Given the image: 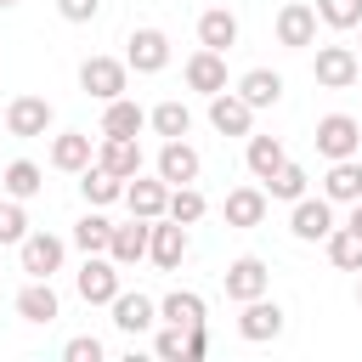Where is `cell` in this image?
<instances>
[{
  "label": "cell",
  "instance_id": "1",
  "mask_svg": "<svg viewBox=\"0 0 362 362\" xmlns=\"http://www.w3.org/2000/svg\"><path fill=\"white\" fill-rule=\"evenodd\" d=\"M79 90L96 96V102H113L130 90V62L124 57H85L79 62Z\"/></svg>",
  "mask_w": 362,
  "mask_h": 362
},
{
  "label": "cell",
  "instance_id": "2",
  "mask_svg": "<svg viewBox=\"0 0 362 362\" xmlns=\"http://www.w3.org/2000/svg\"><path fill=\"white\" fill-rule=\"evenodd\" d=\"M311 141H317V153H322L328 164H334V158H356V153H362V124H356L351 113H322Z\"/></svg>",
  "mask_w": 362,
  "mask_h": 362
},
{
  "label": "cell",
  "instance_id": "3",
  "mask_svg": "<svg viewBox=\"0 0 362 362\" xmlns=\"http://www.w3.org/2000/svg\"><path fill=\"white\" fill-rule=\"evenodd\" d=\"M119 260L113 255H85V266H79V277H74V288H79V300L85 305H113V294H119Z\"/></svg>",
  "mask_w": 362,
  "mask_h": 362
},
{
  "label": "cell",
  "instance_id": "4",
  "mask_svg": "<svg viewBox=\"0 0 362 362\" xmlns=\"http://www.w3.org/2000/svg\"><path fill=\"white\" fill-rule=\"evenodd\" d=\"M339 221H334V198H294V209H288V232L300 238V243H328V232H334Z\"/></svg>",
  "mask_w": 362,
  "mask_h": 362
},
{
  "label": "cell",
  "instance_id": "5",
  "mask_svg": "<svg viewBox=\"0 0 362 362\" xmlns=\"http://www.w3.org/2000/svg\"><path fill=\"white\" fill-rule=\"evenodd\" d=\"M187 249H192L187 226H181L175 215H158V221H153V238H147V260H153L158 272H181Z\"/></svg>",
  "mask_w": 362,
  "mask_h": 362
},
{
  "label": "cell",
  "instance_id": "6",
  "mask_svg": "<svg viewBox=\"0 0 362 362\" xmlns=\"http://www.w3.org/2000/svg\"><path fill=\"white\" fill-rule=\"evenodd\" d=\"M221 288H226L232 305H243V300H260V294L272 288V272H266L260 255H238V260L221 272Z\"/></svg>",
  "mask_w": 362,
  "mask_h": 362
},
{
  "label": "cell",
  "instance_id": "7",
  "mask_svg": "<svg viewBox=\"0 0 362 362\" xmlns=\"http://www.w3.org/2000/svg\"><path fill=\"white\" fill-rule=\"evenodd\" d=\"M311 74H317V85H328V90H351L356 74H362V57H356V45H317Z\"/></svg>",
  "mask_w": 362,
  "mask_h": 362
},
{
  "label": "cell",
  "instance_id": "8",
  "mask_svg": "<svg viewBox=\"0 0 362 362\" xmlns=\"http://www.w3.org/2000/svg\"><path fill=\"white\" fill-rule=\"evenodd\" d=\"M124 62H130L136 74H158V68H170V34H164V28H130V40H124Z\"/></svg>",
  "mask_w": 362,
  "mask_h": 362
},
{
  "label": "cell",
  "instance_id": "9",
  "mask_svg": "<svg viewBox=\"0 0 362 362\" xmlns=\"http://www.w3.org/2000/svg\"><path fill=\"white\" fill-rule=\"evenodd\" d=\"M62 255H68V243H62L57 232H28V238L17 243V260H23L28 277H51V272H62Z\"/></svg>",
  "mask_w": 362,
  "mask_h": 362
},
{
  "label": "cell",
  "instance_id": "10",
  "mask_svg": "<svg viewBox=\"0 0 362 362\" xmlns=\"http://www.w3.org/2000/svg\"><path fill=\"white\" fill-rule=\"evenodd\" d=\"M238 334H243L249 345H266V339H277V334H283V305H277L272 294H260V300H243V311H238Z\"/></svg>",
  "mask_w": 362,
  "mask_h": 362
},
{
  "label": "cell",
  "instance_id": "11",
  "mask_svg": "<svg viewBox=\"0 0 362 362\" xmlns=\"http://www.w3.org/2000/svg\"><path fill=\"white\" fill-rule=\"evenodd\" d=\"M277 45H288V51H305V45H317V6H305V0H288L283 11H277Z\"/></svg>",
  "mask_w": 362,
  "mask_h": 362
},
{
  "label": "cell",
  "instance_id": "12",
  "mask_svg": "<svg viewBox=\"0 0 362 362\" xmlns=\"http://www.w3.org/2000/svg\"><path fill=\"white\" fill-rule=\"evenodd\" d=\"M51 119H57V107H51L45 96H11V102H6V130L23 136V141H28V136H45Z\"/></svg>",
  "mask_w": 362,
  "mask_h": 362
},
{
  "label": "cell",
  "instance_id": "13",
  "mask_svg": "<svg viewBox=\"0 0 362 362\" xmlns=\"http://www.w3.org/2000/svg\"><path fill=\"white\" fill-rule=\"evenodd\" d=\"M187 90H198V96H215V90H226V51H209V45H198L192 57H187Z\"/></svg>",
  "mask_w": 362,
  "mask_h": 362
},
{
  "label": "cell",
  "instance_id": "14",
  "mask_svg": "<svg viewBox=\"0 0 362 362\" xmlns=\"http://www.w3.org/2000/svg\"><path fill=\"white\" fill-rule=\"evenodd\" d=\"M124 204H130V215L158 221V215L170 209V181H164V175H130V181H124Z\"/></svg>",
  "mask_w": 362,
  "mask_h": 362
},
{
  "label": "cell",
  "instance_id": "15",
  "mask_svg": "<svg viewBox=\"0 0 362 362\" xmlns=\"http://www.w3.org/2000/svg\"><path fill=\"white\" fill-rule=\"evenodd\" d=\"M209 124H215L221 136H249V130H255V107H249L238 90H215V96H209Z\"/></svg>",
  "mask_w": 362,
  "mask_h": 362
},
{
  "label": "cell",
  "instance_id": "16",
  "mask_svg": "<svg viewBox=\"0 0 362 362\" xmlns=\"http://www.w3.org/2000/svg\"><path fill=\"white\" fill-rule=\"evenodd\" d=\"M198 170H204V158H198V147H192L187 136H175V141H164V147H158V175H164L170 187L198 181Z\"/></svg>",
  "mask_w": 362,
  "mask_h": 362
},
{
  "label": "cell",
  "instance_id": "17",
  "mask_svg": "<svg viewBox=\"0 0 362 362\" xmlns=\"http://www.w3.org/2000/svg\"><path fill=\"white\" fill-rule=\"evenodd\" d=\"M17 317H23V322H57V317H62V300H57L51 277H28V283L17 288Z\"/></svg>",
  "mask_w": 362,
  "mask_h": 362
},
{
  "label": "cell",
  "instance_id": "18",
  "mask_svg": "<svg viewBox=\"0 0 362 362\" xmlns=\"http://www.w3.org/2000/svg\"><path fill=\"white\" fill-rule=\"evenodd\" d=\"M90 164H96V147H90L85 130H62V136H51V170L79 175V170H90Z\"/></svg>",
  "mask_w": 362,
  "mask_h": 362
},
{
  "label": "cell",
  "instance_id": "19",
  "mask_svg": "<svg viewBox=\"0 0 362 362\" xmlns=\"http://www.w3.org/2000/svg\"><path fill=\"white\" fill-rule=\"evenodd\" d=\"M107 311H113V328H124V334H147V328L158 322V300H147L141 288H136V294H124V288H119Z\"/></svg>",
  "mask_w": 362,
  "mask_h": 362
},
{
  "label": "cell",
  "instance_id": "20",
  "mask_svg": "<svg viewBox=\"0 0 362 362\" xmlns=\"http://www.w3.org/2000/svg\"><path fill=\"white\" fill-rule=\"evenodd\" d=\"M96 164L130 181V175H141V141H136V136H102V147H96Z\"/></svg>",
  "mask_w": 362,
  "mask_h": 362
},
{
  "label": "cell",
  "instance_id": "21",
  "mask_svg": "<svg viewBox=\"0 0 362 362\" xmlns=\"http://www.w3.org/2000/svg\"><path fill=\"white\" fill-rule=\"evenodd\" d=\"M147 238H153V221L130 215L124 226H113V243H107V255H113L119 266H136V260H147Z\"/></svg>",
  "mask_w": 362,
  "mask_h": 362
},
{
  "label": "cell",
  "instance_id": "22",
  "mask_svg": "<svg viewBox=\"0 0 362 362\" xmlns=\"http://www.w3.org/2000/svg\"><path fill=\"white\" fill-rule=\"evenodd\" d=\"M238 96H243L255 113H260V107H277V102H283V74H277V68H249V74L238 79Z\"/></svg>",
  "mask_w": 362,
  "mask_h": 362
},
{
  "label": "cell",
  "instance_id": "23",
  "mask_svg": "<svg viewBox=\"0 0 362 362\" xmlns=\"http://www.w3.org/2000/svg\"><path fill=\"white\" fill-rule=\"evenodd\" d=\"M266 209H272L266 187H232L226 192V226H260Z\"/></svg>",
  "mask_w": 362,
  "mask_h": 362
},
{
  "label": "cell",
  "instance_id": "24",
  "mask_svg": "<svg viewBox=\"0 0 362 362\" xmlns=\"http://www.w3.org/2000/svg\"><path fill=\"white\" fill-rule=\"evenodd\" d=\"M322 198L356 204V198H362V158H334L328 175H322Z\"/></svg>",
  "mask_w": 362,
  "mask_h": 362
},
{
  "label": "cell",
  "instance_id": "25",
  "mask_svg": "<svg viewBox=\"0 0 362 362\" xmlns=\"http://www.w3.org/2000/svg\"><path fill=\"white\" fill-rule=\"evenodd\" d=\"M243 164H249V175H255V181H272V175L288 164V153H283V141H277V136H249Z\"/></svg>",
  "mask_w": 362,
  "mask_h": 362
},
{
  "label": "cell",
  "instance_id": "26",
  "mask_svg": "<svg viewBox=\"0 0 362 362\" xmlns=\"http://www.w3.org/2000/svg\"><path fill=\"white\" fill-rule=\"evenodd\" d=\"M0 187H6V198H40L45 192V170L34 164V158H11L6 170H0Z\"/></svg>",
  "mask_w": 362,
  "mask_h": 362
},
{
  "label": "cell",
  "instance_id": "27",
  "mask_svg": "<svg viewBox=\"0 0 362 362\" xmlns=\"http://www.w3.org/2000/svg\"><path fill=\"white\" fill-rule=\"evenodd\" d=\"M158 322H175V328H204V294L192 288H170L158 300Z\"/></svg>",
  "mask_w": 362,
  "mask_h": 362
},
{
  "label": "cell",
  "instance_id": "28",
  "mask_svg": "<svg viewBox=\"0 0 362 362\" xmlns=\"http://www.w3.org/2000/svg\"><path fill=\"white\" fill-rule=\"evenodd\" d=\"M198 45H209V51H232V45H238V17H232L226 6H209V11L198 17Z\"/></svg>",
  "mask_w": 362,
  "mask_h": 362
},
{
  "label": "cell",
  "instance_id": "29",
  "mask_svg": "<svg viewBox=\"0 0 362 362\" xmlns=\"http://www.w3.org/2000/svg\"><path fill=\"white\" fill-rule=\"evenodd\" d=\"M141 130H147V113H141L130 96L102 102V136H141Z\"/></svg>",
  "mask_w": 362,
  "mask_h": 362
},
{
  "label": "cell",
  "instance_id": "30",
  "mask_svg": "<svg viewBox=\"0 0 362 362\" xmlns=\"http://www.w3.org/2000/svg\"><path fill=\"white\" fill-rule=\"evenodd\" d=\"M79 192H85V204H90V209H107L113 198H124V175H113V170L90 164V170H79Z\"/></svg>",
  "mask_w": 362,
  "mask_h": 362
},
{
  "label": "cell",
  "instance_id": "31",
  "mask_svg": "<svg viewBox=\"0 0 362 362\" xmlns=\"http://www.w3.org/2000/svg\"><path fill=\"white\" fill-rule=\"evenodd\" d=\"M74 243H79L85 255H107V243H113V221H107L102 209H85V215L74 221Z\"/></svg>",
  "mask_w": 362,
  "mask_h": 362
},
{
  "label": "cell",
  "instance_id": "32",
  "mask_svg": "<svg viewBox=\"0 0 362 362\" xmlns=\"http://www.w3.org/2000/svg\"><path fill=\"white\" fill-rule=\"evenodd\" d=\"M147 124H153L164 141H175V136H187V130H192V107H187V102H158V107L147 113Z\"/></svg>",
  "mask_w": 362,
  "mask_h": 362
},
{
  "label": "cell",
  "instance_id": "33",
  "mask_svg": "<svg viewBox=\"0 0 362 362\" xmlns=\"http://www.w3.org/2000/svg\"><path fill=\"white\" fill-rule=\"evenodd\" d=\"M328 260H334L339 272H362V232L334 226V232H328Z\"/></svg>",
  "mask_w": 362,
  "mask_h": 362
},
{
  "label": "cell",
  "instance_id": "34",
  "mask_svg": "<svg viewBox=\"0 0 362 362\" xmlns=\"http://www.w3.org/2000/svg\"><path fill=\"white\" fill-rule=\"evenodd\" d=\"M204 209H209V204H204V192H198L192 181H187V187H170V209H164V215H175L181 226H198Z\"/></svg>",
  "mask_w": 362,
  "mask_h": 362
},
{
  "label": "cell",
  "instance_id": "35",
  "mask_svg": "<svg viewBox=\"0 0 362 362\" xmlns=\"http://www.w3.org/2000/svg\"><path fill=\"white\" fill-rule=\"evenodd\" d=\"M317 23H328V28H362V0H317Z\"/></svg>",
  "mask_w": 362,
  "mask_h": 362
},
{
  "label": "cell",
  "instance_id": "36",
  "mask_svg": "<svg viewBox=\"0 0 362 362\" xmlns=\"http://www.w3.org/2000/svg\"><path fill=\"white\" fill-rule=\"evenodd\" d=\"M266 198H283V204L305 198V170H300V164H283V170L266 181Z\"/></svg>",
  "mask_w": 362,
  "mask_h": 362
},
{
  "label": "cell",
  "instance_id": "37",
  "mask_svg": "<svg viewBox=\"0 0 362 362\" xmlns=\"http://www.w3.org/2000/svg\"><path fill=\"white\" fill-rule=\"evenodd\" d=\"M28 238V209H23V198H6L0 204V243H23Z\"/></svg>",
  "mask_w": 362,
  "mask_h": 362
},
{
  "label": "cell",
  "instance_id": "38",
  "mask_svg": "<svg viewBox=\"0 0 362 362\" xmlns=\"http://www.w3.org/2000/svg\"><path fill=\"white\" fill-rule=\"evenodd\" d=\"M153 351H158L164 362H187V328L164 322V328H158V339H153Z\"/></svg>",
  "mask_w": 362,
  "mask_h": 362
},
{
  "label": "cell",
  "instance_id": "39",
  "mask_svg": "<svg viewBox=\"0 0 362 362\" xmlns=\"http://www.w3.org/2000/svg\"><path fill=\"white\" fill-rule=\"evenodd\" d=\"M62 356H68V362H102L107 351H102V339H96V334H79V339H68V345H62Z\"/></svg>",
  "mask_w": 362,
  "mask_h": 362
},
{
  "label": "cell",
  "instance_id": "40",
  "mask_svg": "<svg viewBox=\"0 0 362 362\" xmlns=\"http://www.w3.org/2000/svg\"><path fill=\"white\" fill-rule=\"evenodd\" d=\"M96 11H102V0H57L62 23H96Z\"/></svg>",
  "mask_w": 362,
  "mask_h": 362
},
{
  "label": "cell",
  "instance_id": "41",
  "mask_svg": "<svg viewBox=\"0 0 362 362\" xmlns=\"http://www.w3.org/2000/svg\"><path fill=\"white\" fill-rule=\"evenodd\" d=\"M204 351H209V334L204 328H187V362H198Z\"/></svg>",
  "mask_w": 362,
  "mask_h": 362
},
{
  "label": "cell",
  "instance_id": "42",
  "mask_svg": "<svg viewBox=\"0 0 362 362\" xmlns=\"http://www.w3.org/2000/svg\"><path fill=\"white\" fill-rule=\"evenodd\" d=\"M345 226H351V232H362V198L351 204V215H345Z\"/></svg>",
  "mask_w": 362,
  "mask_h": 362
},
{
  "label": "cell",
  "instance_id": "43",
  "mask_svg": "<svg viewBox=\"0 0 362 362\" xmlns=\"http://www.w3.org/2000/svg\"><path fill=\"white\" fill-rule=\"evenodd\" d=\"M356 305H362V272H356Z\"/></svg>",
  "mask_w": 362,
  "mask_h": 362
},
{
  "label": "cell",
  "instance_id": "44",
  "mask_svg": "<svg viewBox=\"0 0 362 362\" xmlns=\"http://www.w3.org/2000/svg\"><path fill=\"white\" fill-rule=\"evenodd\" d=\"M6 6H17V0H0V11H6Z\"/></svg>",
  "mask_w": 362,
  "mask_h": 362
},
{
  "label": "cell",
  "instance_id": "45",
  "mask_svg": "<svg viewBox=\"0 0 362 362\" xmlns=\"http://www.w3.org/2000/svg\"><path fill=\"white\" fill-rule=\"evenodd\" d=\"M356 57H362V45H356Z\"/></svg>",
  "mask_w": 362,
  "mask_h": 362
}]
</instances>
